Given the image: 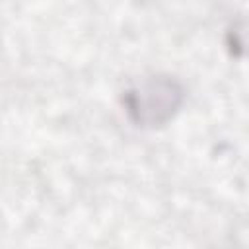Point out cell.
<instances>
[{"instance_id":"obj_1","label":"cell","mask_w":249,"mask_h":249,"mask_svg":"<svg viewBox=\"0 0 249 249\" xmlns=\"http://www.w3.org/2000/svg\"><path fill=\"white\" fill-rule=\"evenodd\" d=\"M183 97L185 89L173 76H150L124 91L123 105L136 126L156 128L175 117Z\"/></svg>"}]
</instances>
